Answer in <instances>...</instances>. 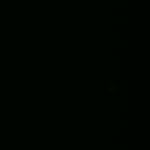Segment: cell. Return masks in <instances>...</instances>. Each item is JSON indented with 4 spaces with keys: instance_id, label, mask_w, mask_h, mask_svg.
Instances as JSON below:
<instances>
[]
</instances>
